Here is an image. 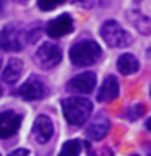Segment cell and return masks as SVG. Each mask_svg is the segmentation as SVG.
Masks as SVG:
<instances>
[{
	"label": "cell",
	"mask_w": 151,
	"mask_h": 156,
	"mask_svg": "<svg viewBox=\"0 0 151 156\" xmlns=\"http://www.w3.org/2000/svg\"><path fill=\"white\" fill-rule=\"evenodd\" d=\"M62 111L68 124L80 127L90 119L93 112V102L83 96H70L62 101Z\"/></svg>",
	"instance_id": "6da1fadb"
},
{
	"label": "cell",
	"mask_w": 151,
	"mask_h": 156,
	"mask_svg": "<svg viewBox=\"0 0 151 156\" xmlns=\"http://www.w3.org/2000/svg\"><path fill=\"white\" fill-rule=\"evenodd\" d=\"M29 44L28 26L21 23H8L0 31V51L3 52H18Z\"/></svg>",
	"instance_id": "7a4b0ae2"
},
{
	"label": "cell",
	"mask_w": 151,
	"mask_h": 156,
	"mask_svg": "<svg viewBox=\"0 0 151 156\" xmlns=\"http://www.w3.org/2000/svg\"><path fill=\"white\" fill-rule=\"evenodd\" d=\"M101 54V46L96 41L85 39L70 47V62L75 67H90L99 60Z\"/></svg>",
	"instance_id": "3957f363"
},
{
	"label": "cell",
	"mask_w": 151,
	"mask_h": 156,
	"mask_svg": "<svg viewBox=\"0 0 151 156\" xmlns=\"http://www.w3.org/2000/svg\"><path fill=\"white\" fill-rule=\"evenodd\" d=\"M101 37L104 39V42L109 47H115V49H122L132 44V36L128 31H125L114 20H109L101 26Z\"/></svg>",
	"instance_id": "277c9868"
},
{
	"label": "cell",
	"mask_w": 151,
	"mask_h": 156,
	"mask_svg": "<svg viewBox=\"0 0 151 156\" xmlns=\"http://www.w3.org/2000/svg\"><path fill=\"white\" fill-rule=\"evenodd\" d=\"M60 60H62V49L55 42L51 41L44 42L34 52V62L41 68H46V70H51L55 65H58Z\"/></svg>",
	"instance_id": "5b68a950"
},
{
	"label": "cell",
	"mask_w": 151,
	"mask_h": 156,
	"mask_svg": "<svg viewBox=\"0 0 151 156\" xmlns=\"http://www.w3.org/2000/svg\"><path fill=\"white\" fill-rule=\"evenodd\" d=\"M18 96L26 101H39L49 96V86L39 76H29L21 86L18 88Z\"/></svg>",
	"instance_id": "8992f818"
},
{
	"label": "cell",
	"mask_w": 151,
	"mask_h": 156,
	"mask_svg": "<svg viewBox=\"0 0 151 156\" xmlns=\"http://www.w3.org/2000/svg\"><path fill=\"white\" fill-rule=\"evenodd\" d=\"M72 31H73V18L68 13H62L60 16L51 20L46 26V34L52 39L63 37Z\"/></svg>",
	"instance_id": "52a82bcc"
},
{
	"label": "cell",
	"mask_w": 151,
	"mask_h": 156,
	"mask_svg": "<svg viewBox=\"0 0 151 156\" xmlns=\"http://www.w3.org/2000/svg\"><path fill=\"white\" fill-rule=\"evenodd\" d=\"M96 86V75L93 72H83L80 75L73 76L67 83L68 91L80 93V94H90Z\"/></svg>",
	"instance_id": "ba28073f"
},
{
	"label": "cell",
	"mask_w": 151,
	"mask_h": 156,
	"mask_svg": "<svg viewBox=\"0 0 151 156\" xmlns=\"http://www.w3.org/2000/svg\"><path fill=\"white\" fill-rule=\"evenodd\" d=\"M21 125V115L13 111L0 112V138H10L18 132Z\"/></svg>",
	"instance_id": "9c48e42d"
},
{
	"label": "cell",
	"mask_w": 151,
	"mask_h": 156,
	"mask_svg": "<svg viewBox=\"0 0 151 156\" xmlns=\"http://www.w3.org/2000/svg\"><path fill=\"white\" fill-rule=\"evenodd\" d=\"M52 135H54V124H52L51 117H47L44 114L39 115L37 119L34 120V125H33L34 140H36L39 145H44L52 138Z\"/></svg>",
	"instance_id": "30bf717a"
},
{
	"label": "cell",
	"mask_w": 151,
	"mask_h": 156,
	"mask_svg": "<svg viewBox=\"0 0 151 156\" xmlns=\"http://www.w3.org/2000/svg\"><path fill=\"white\" fill-rule=\"evenodd\" d=\"M109 130H111L109 119H107L106 115L99 114L97 117H94V119L91 120L90 125H88L86 135H88V138H91L94 141H99V140H102L107 133H109Z\"/></svg>",
	"instance_id": "8fae6325"
},
{
	"label": "cell",
	"mask_w": 151,
	"mask_h": 156,
	"mask_svg": "<svg viewBox=\"0 0 151 156\" xmlns=\"http://www.w3.org/2000/svg\"><path fill=\"white\" fill-rule=\"evenodd\" d=\"M119 96V81L114 75H109L102 81V85L97 91V101L99 102H109L114 101Z\"/></svg>",
	"instance_id": "7c38bea8"
},
{
	"label": "cell",
	"mask_w": 151,
	"mask_h": 156,
	"mask_svg": "<svg viewBox=\"0 0 151 156\" xmlns=\"http://www.w3.org/2000/svg\"><path fill=\"white\" fill-rule=\"evenodd\" d=\"M21 72H23V60L18 57H13L5 65V70L2 73V80L5 83H8V85H13L21 76Z\"/></svg>",
	"instance_id": "4fadbf2b"
},
{
	"label": "cell",
	"mask_w": 151,
	"mask_h": 156,
	"mask_svg": "<svg viewBox=\"0 0 151 156\" xmlns=\"http://www.w3.org/2000/svg\"><path fill=\"white\" fill-rule=\"evenodd\" d=\"M127 20L133 24V26L138 29L141 34H151V18H148L146 15H143L141 12H136V10H130L127 13Z\"/></svg>",
	"instance_id": "5bb4252c"
},
{
	"label": "cell",
	"mask_w": 151,
	"mask_h": 156,
	"mask_svg": "<svg viewBox=\"0 0 151 156\" xmlns=\"http://www.w3.org/2000/svg\"><path fill=\"white\" fill-rule=\"evenodd\" d=\"M117 68L122 75H133L140 70V62L132 54H122L117 60Z\"/></svg>",
	"instance_id": "9a60e30c"
},
{
	"label": "cell",
	"mask_w": 151,
	"mask_h": 156,
	"mask_svg": "<svg viewBox=\"0 0 151 156\" xmlns=\"http://www.w3.org/2000/svg\"><path fill=\"white\" fill-rule=\"evenodd\" d=\"M81 151V141L80 140H68L63 143L58 156H78Z\"/></svg>",
	"instance_id": "2e32d148"
},
{
	"label": "cell",
	"mask_w": 151,
	"mask_h": 156,
	"mask_svg": "<svg viewBox=\"0 0 151 156\" xmlns=\"http://www.w3.org/2000/svg\"><path fill=\"white\" fill-rule=\"evenodd\" d=\"M145 111H146L145 106L138 102V104H133V106H130L128 109H127L125 117H127L128 120H136V119H140V117L145 114Z\"/></svg>",
	"instance_id": "e0dca14e"
},
{
	"label": "cell",
	"mask_w": 151,
	"mask_h": 156,
	"mask_svg": "<svg viewBox=\"0 0 151 156\" xmlns=\"http://www.w3.org/2000/svg\"><path fill=\"white\" fill-rule=\"evenodd\" d=\"M67 0H37V7L42 10V12H51V10L63 5Z\"/></svg>",
	"instance_id": "ac0fdd59"
},
{
	"label": "cell",
	"mask_w": 151,
	"mask_h": 156,
	"mask_svg": "<svg viewBox=\"0 0 151 156\" xmlns=\"http://www.w3.org/2000/svg\"><path fill=\"white\" fill-rule=\"evenodd\" d=\"M75 5H80V7H83V8H90V7H93V0H72Z\"/></svg>",
	"instance_id": "d6986e66"
},
{
	"label": "cell",
	"mask_w": 151,
	"mask_h": 156,
	"mask_svg": "<svg viewBox=\"0 0 151 156\" xmlns=\"http://www.w3.org/2000/svg\"><path fill=\"white\" fill-rule=\"evenodd\" d=\"M29 154V151L28 150H23V148H19V150H15V151H12L8 156H28Z\"/></svg>",
	"instance_id": "ffe728a7"
},
{
	"label": "cell",
	"mask_w": 151,
	"mask_h": 156,
	"mask_svg": "<svg viewBox=\"0 0 151 156\" xmlns=\"http://www.w3.org/2000/svg\"><path fill=\"white\" fill-rule=\"evenodd\" d=\"M15 3H19V5H24V3H28L29 0H13Z\"/></svg>",
	"instance_id": "44dd1931"
},
{
	"label": "cell",
	"mask_w": 151,
	"mask_h": 156,
	"mask_svg": "<svg viewBox=\"0 0 151 156\" xmlns=\"http://www.w3.org/2000/svg\"><path fill=\"white\" fill-rule=\"evenodd\" d=\"M145 125H146V129H148V130L151 132V117H149L148 120H146V124H145Z\"/></svg>",
	"instance_id": "7402d4cb"
},
{
	"label": "cell",
	"mask_w": 151,
	"mask_h": 156,
	"mask_svg": "<svg viewBox=\"0 0 151 156\" xmlns=\"http://www.w3.org/2000/svg\"><path fill=\"white\" fill-rule=\"evenodd\" d=\"M2 10H3V0H0V13H2Z\"/></svg>",
	"instance_id": "603a6c76"
},
{
	"label": "cell",
	"mask_w": 151,
	"mask_h": 156,
	"mask_svg": "<svg viewBox=\"0 0 151 156\" xmlns=\"http://www.w3.org/2000/svg\"><path fill=\"white\" fill-rule=\"evenodd\" d=\"M0 96H2V88H0Z\"/></svg>",
	"instance_id": "cb8c5ba5"
},
{
	"label": "cell",
	"mask_w": 151,
	"mask_h": 156,
	"mask_svg": "<svg viewBox=\"0 0 151 156\" xmlns=\"http://www.w3.org/2000/svg\"><path fill=\"white\" fill-rule=\"evenodd\" d=\"M0 67H2V60H0Z\"/></svg>",
	"instance_id": "d4e9b609"
},
{
	"label": "cell",
	"mask_w": 151,
	"mask_h": 156,
	"mask_svg": "<svg viewBox=\"0 0 151 156\" xmlns=\"http://www.w3.org/2000/svg\"><path fill=\"white\" fill-rule=\"evenodd\" d=\"M132 156H138V154H132Z\"/></svg>",
	"instance_id": "484cf974"
},
{
	"label": "cell",
	"mask_w": 151,
	"mask_h": 156,
	"mask_svg": "<svg viewBox=\"0 0 151 156\" xmlns=\"http://www.w3.org/2000/svg\"><path fill=\"white\" fill-rule=\"evenodd\" d=\"M149 96H151V91H149Z\"/></svg>",
	"instance_id": "4316f807"
}]
</instances>
